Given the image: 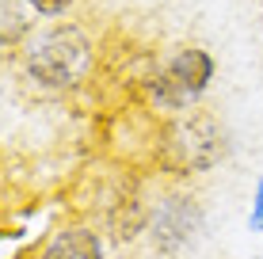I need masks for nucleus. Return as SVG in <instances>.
Instances as JSON below:
<instances>
[{"instance_id": "4", "label": "nucleus", "mask_w": 263, "mask_h": 259, "mask_svg": "<svg viewBox=\"0 0 263 259\" xmlns=\"http://www.w3.org/2000/svg\"><path fill=\"white\" fill-rule=\"evenodd\" d=\"M206 229V210L183 187L164 191L157 202L149 206V221H145V236L160 255H183L198 244Z\"/></svg>"}, {"instance_id": "2", "label": "nucleus", "mask_w": 263, "mask_h": 259, "mask_svg": "<svg viewBox=\"0 0 263 259\" xmlns=\"http://www.w3.org/2000/svg\"><path fill=\"white\" fill-rule=\"evenodd\" d=\"M160 156H164L168 172L179 175H198L217 168L229 156V133L225 126L206 111H183L172 114L160 130Z\"/></svg>"}, {"instance_id": "7", "label": "nucleus", "mask_w": 263, "mask_h": 259, "mask_svg": "<svg viewBox=\"0 0 263 259\" xmlns=\"http://www.w3.org/2000/svg\"><path fill=\"white\" fill-rule=\"evenodd\" d=\"M248 229L263 236V180L256 183V194H252V213H248Z\"/></svg>"}, {"instance_id": "1", "label": "nucleus", "mask_w": 263, "mask_h": 259, "mask_svg": "<svg viewBox=\"0 0 263 259\" xmlns=\"http://www.w3.org/2000/svg\"><path fill=\"white\" fill-rule=\"evenodd\" d=\"M92 38L80 23H50L23 38V73L39 92H72L92 73Z\"/></svg>"}, {"instance_id": "6", "label": "nucleus", "mask_w": 263, "mask_h": 259, "mask_svg": "<svg viewBox=\"0 0 263 259\" xmlns=\"http://www.w3.org/2000/svg\"><path fill=\"white\" fill-rule=\"evenodd\" d=\"M27 8H34L39 15H50V19H58V15H65L77 0H23Z\"/></svg>"}, {"instance_id": "5", "label": "nucleus", "mask_w": 263, "mask_h": 259, "mask_svg": "<svg viewBox=\"0 0 263 259\" xmlns=\"http://www.w3.org/2000/svg\"><path fill=\"white\" fill-rule=\"evenodd\" d=\"M39 259H107V244L99 236V229L84 225V221H72L61 225L42 240Z\"/></svg>"}, {"instance_id": "3", "label": "nucleus", "mask_w": 263, "mask_h": 259, "mask_svg": "<svg viewBox=\"0 0 263 259\" xmlns=\"http://www.w3.org/2000/svg\"><path fill=\"white\" fill-rule=\"evenodd\" d=\"M214 53L198 50V46H183L176 50L164 65L145 73V99L157 111L168 114H183L202 99V92L214 80Z\"/></svg>"}]
</instances>
